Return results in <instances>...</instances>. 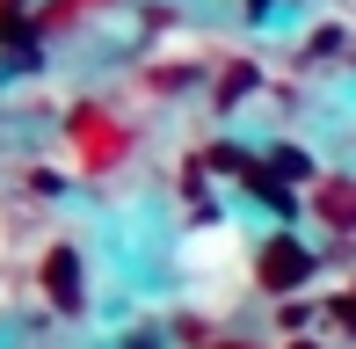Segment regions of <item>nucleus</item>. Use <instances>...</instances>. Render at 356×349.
Segmentation results:
<instances>
[{"label": "nucleus", "instance_id": "f257e3e1", "mask_svg": "<svg viewBox=\"0 0 356 349\" xmlns=\"http://www.w3.org/2000/svg\"><path fill=\"white\" fill-rule=\"evenodd\" d=\"M305 269H313V255L291 247V241H277V247L262 255V284H269V291H291V284H305Z\"/></svg>", "mask_w": 356, "mask_h": 349}, {"label": "nucleus", "instance_id": "f03ea898", "mask_svg": "<svg viewBox=\"0 0 356 349\" xmlns=\"http://www.w3.org/2000/svg\"><path fill=\"white\" fill-rule=\"evenodd\" d=\"M44 277H51V306H80V262H73V247H51V262H44Z\"/></svg>", "mask_w": 356, "mask_h": 349}, {"label": "nucleus", "instance_id": "7ed1b4c3", "mask_svg": "<svg viewBox=\"0 0 356 349\" xmlns=\"http://www.w3.org/2000/svg\"><path fill=\"white\" fill-rule=\"evenodd\" d=\"M0 44L15 51V66H29V15H22V0H0Z\"/></svg>", "mask_w": 356, "mask_h": 349}, {"label": "nucleus", "instance_id": "20e7f679", "mask_svg": "<svg viewBox=\"0 0 356 349\" xmlns=\"http://www.w3.org/2000/svg\"><path fill=\"white\" fill-rule=\"evenodd\" d=\"M320 211H327V218H356V189H327V197H320Z\"/></svg>", "mask_w": 356, "mask_h": 349}, {"label": "nucleus", "instance_id": "39448f33", "mask_svg": "<svg viewBox=\"0 0 356 349\" xmlns=\"http://www.w3.org/2000/svg\"><path fill=\"white\" fill-rule=\"evenodd\" d=\"M334 313H342V320L356 327V291H349V298H334Z\"/></svg>", "mask_w": 356, "mask_h": 349}, {"label": "nucleus", "instance_id": "423d86ee", "mask_svg": "<svg viewBox=\"0 0 356 349\" xmlns=\"http://www.w3.org/2000/svg\"><path fill=\"white\" fill-rule=\"evenodd\" d=\"M291 349H313V342H291Z\"/></svg>", "mask_w": 356, "mask_h": 349}]
</instances>
